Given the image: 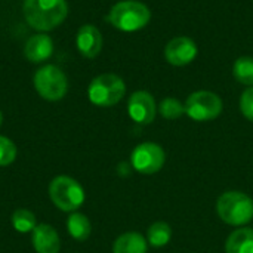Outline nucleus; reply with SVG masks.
Wrapping results in <instances>:
<instances>
[{
  "label": "nucleus",
  "mask_w": 253,
  "mask_h": 253,
  "mask_svg": "<svg viewBox=\"0 0 253 253\" xmlns=\"http://www.w3.org/2000/svg\"><path fill=\"white\" fill-rule=\"evenodd\" d=\"M159 113L166 120H176L185 114V104L176 98H165L159 105Z\"/></svg>",
  "instance_id": "obj_20"
},
{
  "label": "nucleus",
  "mask_w": 253,
  "mask_h": 253,
  "mask_svg": "<svg viewBox=\"0 0 253 253\" xmlns=\"http://www.w3.org/2000/svg\"><path fill=\"white\" fill-rule=\"evenodd\" d=\"M52 53H53V42L47 34H34L27 40L24 46L25 58L34 64L49 59Z\"/></svg>",
  "instance_id": "obj_13"
},
{
  "label": "nucleus",
  "mask_w": 253,
  "mask_h": 253,
  "mask_svg": "<svg viewBox=\"0 0 253 253\" xmlns=\"http://www.w3.org/2000/svg\"><path fill=\"white\" fill-rule=\"evenodd\" d=\"M33 248L37 253H58L61 242L56 230L49 224H39L31 231Z\"/></svg>",
  "instance_id": "obj_12"
},
{
  "label": "nucleus",
  "mask_w": 253,
  "mask_h": 253,
  "mask_svg": "<svg viewBox=\"0 0 253 253\" xmlns=\"http://www.w3.org/2000/svg\"><path fill=\"white\" fill-rule=\"evenodd\" d=\"M34 87L37 93L46 101H59L65 96L68 90V80L64 71L52 64L40 67L34 77Z\"/></svg>",
  "instance_id": "obj_6"
},
{
  "label": "nucleus",
  "mask_w": 253,
  "mask_h": 253,
  "mask_svg": "<svg viewBox=\"0 0 253 253\" xmlns=\"http://www.w3.org/2000/svg\"><path fill=\"white\" fill-rule=\"evenodd\" d=\"M67 230L68 234L77 240V242H84L90 237L92 233V225L90 221L87 219L86 215L83 213H71L67 219Z\"/></svg>",
  "instance_id": "obj_16"
},
{
  "label": "nucleus",
  "mask_w": 253,
  "mask_h": 253,
  "mask_svg": "<svg viewBox=\"0 0 253 253\" xmlns=\"http://www.w3.org/2000/svg\"><path fill=\"white\" fill-rule=\"evenodd\" d=\"M12 225L18 233H30L36 228V215L28 209H18L12 215Z\"/></svg>",
  "instance_id": "obj_19"
},
{
  "label": "nucleus",
  "mask_w": 253,
  "mask_h": 253,
  "mask_svg": "<svg viewBox=\"0 0 253 253\" xmlns=\"http://www.w3.org/2000/svg\"><path fill=\"white\" fill-rule=\"evenodd\" d=\"M240 111L242 114L253 123V86H251L249 89H246L242 93L240 98Z\"/></svg>",
  "instance_id": "obj_22"
},
{
  "label": "nucleus",
  "mask_w": 253,
  "mask_h": 253,
  "mask_svg": "<svg viewBox=\"0 0 253 253\" xmlns=\"http://www.w3.org/2000/svg\"><path fill=\"white\" fill-rule=\"evenodd\" d=\"M219 218L233 227H242L253 219V200L242 191H227L216 202Z\"/></svg>",
  "instance_id": "obj_3"
},
{
  "label": "nucleus",
  "mask_w": 253,
  "mask_h": 253,
  "mask_svg": "<svg viewBox=\"0 0 253 253\" xmlns=\"http://www.w3.org/2000/svg\"><path fill=\"white\" fill-rule=\"evenodd\" d=\"M222 113V99L211 90L193 92L185 101V114L196 122L215 120Z\"/></svg>",
  "instance_id": "obj_7"
},
{
  "label": "nucleus",
  "mask_w": 253,
  "mask_h": 253,
  "mask_svg": "<svg viewBox=\"0 0 253 253\" xmlns=\"http://www.w3.org/2000/svg\"><path fill=\"white\" fill-rule=\"evenodd\" d=\"M1 122H3V114H1V111H0V126H1Z\"/></svg>",
  "instance_id": "obj_23"
},
{
  "label": "nucleus",
  "mask_w": 253,
  "mask_h": 253,
  "mask_svg": "<svg viewBox=\"0 0 253 253\" xmlns=\"http://www.w3.org/2000/svg\"><path fill=\"white\" fill-rule=\"evenodd\" d=\"M125 93L126 84L123 79L111 73L95 77L87 87L89 101L98 107H113L123 99Z\"/></svg>",
  "instance_id": "obj_4"
},
{
  "label": "nucleus",
  "mask_w": 253,
  "mask_h": 253,
  "mask_svg": "<svg viewBox=\"0 0 253 253\" xmlns=\"http://www.w3.org/2000/svg\"><path fill=\"white\" fill-rule=\"evenodd\" d=\"M233 74L236 80L242 84L253 86V58L252 56H240L234 62Z\"/></svg>",
  "instance_id": "obj_18"
},
{
  "label": "nucleus",
  "mask_w": 253,
  "mask_h": 253,
  "mask_svg": "<svg viewBox=\"0 0 253 253\" xmlns=\"http://www.w3.org/2000/svg\"><path fill=\"white\" fill-rule=\"evenodd\" d=\"M172 228L166 222H154L147 233V240L154 248H163L170 242Z\"/></svg>",
  "instance_id": "obj_17"
},
{
  "label": "nucleus",
  "mask_w": 253,
  "mask_h": 253,
  "mask_svg": "<svg viewBox=\"0 0 253 253\" xmlns=\"http://www.w3.org/2000/svg\"><path fill=\"white\" fill-rule=\"evenodd\" d=\"M225 253H253V230L239 228L225 242Z\"/></svg>",
  "instance_id": "obj_14"
},
{
  "label": "nucleus",
  "mask_w": 253,
  "mask_h": 253,
  "mask_svg": "<svg viewBox=\"0 0 253 253\" xmlns=\"http://www.w3.org/2000/svg\"><path fill=\"white\" fill-rule=\"evenodd\" d=\"M108 22L120 31H138L151 19V10L138 0H122L116 3L107 16Z\"/></svg>",
  "instance_id": "obj_2"
},
{
  "label": "nucleus",
  "mask_w": 253,
  "mask_h": 253,
  "mask_svg": "<svg viewBox=\"0 0 253 253\" xmlns=\"http://www.w3.org/2000/svg\"><path fill=\"white\" fill-rule=\"evenodd\" d=\"M147 240L139 233H125L113 245V253H147Z\"/></svg>",
  "instance_id": "obj_15"
},
{
  "label": "nucleus",
  "mask_w": 253,
  "mask_h": 253,
  "mask_svg": "<svg viewBox=\"0 0 253 253\" xmlns=\"http://www.w3.org/2000/svg\"><path fill=\"white\" fill-rule=\"evenodd\" d=\"M15 159H16L15 144L9 138L0 135V168L9 166L10 163L15 162Z\"/></svg>",
  "instance_id": "obj_21"
},
{
  "label": "nucleus",
  "mask_w": 253,
  "mask_h": 253,
  "mask_svg": "<svg viewBox=\"0 0 253 253\" xmlns=\"http://www.w3.org/2000/svg\"><path fill=\"white\" fill-rule=\"evenodd\" d=\"M49 196L52 203L62 212H74L84 202L83 187L74 178L65 175L52 179L49 185Z\"/></svg>",
  "instance_id": "obj_5"
},
{
  "label": "nucleus",
  "mask_w": 253,
  "mask_h": 253,
  "mask_svg": "<svg viewBox=\"0 0 253 253\" xmlns=\"http://www.w3.org/2000/svg\"><path fill=\"white\" fill-rule=\"evenodd\" d=\"M166 160V154L159 144L142 142L136 145L130 154V163L133 169L144 175H153L159 172Z\"/></svg>",
  "instance_id": "obj_8"
},
{
  "label": "nucleus",
  "mask_w": 253,
  "mask_h": 253,
  "mask_svg": "<svg viewBox=\"0 0 253 253\" xmlns=\"http://www.w3.org/2000/svg\"><path fill=\"white\" fill-rule=\"evenodd\" d=\"M197 56V44L185 36L173 37L165 47V58L170 65L182 67L193 62Z\"/></svg>",
  "instance_id": "obj_10"
},
{
  "label": "nucleus",
  "mask_w": 253,
  "mask_h": 253,
  "mask_svg": "<svg viewBox=\"0 0 253 253\" xmlns=\"http://www.w3.org/2000/svg\"><path fill=\"white\" fill-rule=\"evenodd\" d=\"M127 113L135 123L150 125L157 114V105L153 95L147 90H136L130 95L127 102Z\"/></svg>",
  "instance_id": "obj_9"
},
{
  "label": "nucleus",
  "mask_w": 253,
  "mask_h": 253,
  "mask_svg": "<svg viewBox=\"0 0 253 253\" xmlns=\"http://www.w3.org/2000/svg\"><path fill=\"white\" fill-rule=\"evenodd\" d=\"M76 44H77L79 52L84 58L93 59L99 55V52L102 49V34L95 25L84 24L77 31Z\"/></svg>",
  "instance_id": "obj_11"
},
{
  "label": "nucleus",
  "mask_w": 253,
  "mask_h": 253,
  "mask_svg": "<svg viewBox=\"0 0 253 253\" xmlns=\"http://www.w3.org/2000/svg\"><path fill=\"white\" fill-rule=\"evenodd\" d=\"M22 13L28 25L37 31H50L68 15L67 0H24Z\"/></svg>",
  "instance_id": "obj_1"
}]
</instances>
